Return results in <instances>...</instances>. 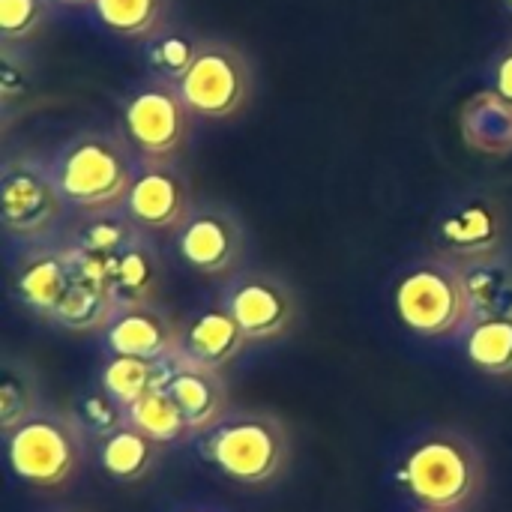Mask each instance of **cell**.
I'll use <instances>...</instances> for the list:
<instances>
[{
	"mask_svg": "<svg viewBox=\"0 0 512 512\" xmlns=\"http://www.w3.org/2000/svg\"><path fill=\"white\" fill-rule=\"evenodd\" d=\"M48 168L66 207L84 216L114 213L123 210L135 180L138 156L120 132L87 129L72 135L48 159Z\"/></svg>",
	"mask_w": 512,
	"mask_h": 512,
	"instance_id": "1",
	"label": "cell"
},
{
	"mask_svg": "<svg viewBox=\"0 0 512 512\" xmlns=\"http://www.w3.org/2000/svg\"><path fill=\"white\" fill-rule=\"evenodd\" d=\"M483 456L459 432H429L411 444L399 480L408 495L435 512H462L483 489Z\"/></svg>",
	"mask_w": 512,
	"mask_h": 512,
	"instance_id": "2",
	"label": "cell"
},
{
	"mask_svg": "<svg viewBox=\"0 0 512 512\" xmlns=\"http://www.w3.org/2000/svg\"><path fill=\"white\" fill-rule=\"evenodd\" d=\"M204 456L228 480L249 489H264L291 465V435L273 414L240 411L228 414L207 432Z\"/></svg>",
	"mask_w": 512,
	"mask_h": 512,
	"instance_id": "3",
	"label": "cell"
},
{
	"mask_svg": "<svg viewBox=\"0 0 512 512\" xmlns=\"http://www.w3.org/2000/svg\"><path fill=\"white\" fill-rule=\"evenodd\" d=\"M9 471L42 492H57L72 483L84 465V429L75 414L39 408L18 429L6 432Z\"/></svg>",
	"mask_w": 512,
	"mask_h": 512,
	"instance_id": "4",
	"label": "cell"
},
{
	"mask_svg": "<svg viewBox=\"0 0 512 512\" xmlns=\"http://www.w3.org/2000/svg\"><path fill=\"white\" fill-rule=\"evenodd\" d=\"M393 303L399 321L423 339L465 336L474 324L462 270L441 255L414 264L399 279Z\"/></svg>",
	"mask_w": 512,
	"mask_h": 512,
	"instance_id": "5",
	"label": "cell"
},
{
	"mask_svg": "<svg viewBox=\"0 0 512 512\" xmlns=\"http://www.w3.org/2000/svg\"><path fill=\"white\" fill-rule=\"evenodd\" d=\"M192 123L177 87L159 78L132 87L120 102V135L138 159L174 162L192 138Z\"/></svg>",
	"mask_w": 512,
	"mask_h": 512,
	"instance_id": "6",
	"label": "cell"
},
{
	"mask_svg": "<svg viewBox=\"0 0 512 512\" xmlns=\"http://www.w3.org/2000/svg\"><path fill=\"white\" fill-rule=\"evenodd\" d=\"M186 108L201 120H231L252 96V66L240 48L222 39H201L189 72L177 84Z\"/></svg>",
	"mask_w": 512,
	"mask_h": 512,
	"instance_id": "7",
	"label": "cell"
},
{
	"mask_svg": "<svg viewBox=\"0 0 512 512\" xmlns=\"http://www.w3.org/2000/svg\"><path fill=\"white\" fill-rule=\"evenodd\" d=\"M66 201L51 177L48 162L36 156H12L0 171V216L9 237L24 243L51 240L63 222Z\"/></svg>",
	"mask_w": 512,
	"mask_h": 512,
	"instance_id": "8",
	"label": "cell"
},
{
	"mask_svg": "<svg viewBox=\"0 0 512 512\" xmlns=\"http://www.w3.org/2000/svg\"><path fill=\"white\" fill-rule=\"evenodd\" d=\"M219 303L228 309L249 342H276L288 336L297 324L294 291L288 288V282L264 270L234 273L225 282Z\"/></svg>",
	"mask_w": 512,
	"mask_h": 512,
	"instance_id": "9",
	"label": "cell"
},
{
	"mask_svg": "<svg viewBox=\"0 0 512 512\" xmlns=\"http://www.w3.org/2000/svg\"><path fill=\"white\" fill-rule=\"evenodd\" d=\"M174 246L183 264L201 276H231L246 252L243 222L219 204H195L186 222L174 231Z\"/></svg>",
	"mask_w": 512,
	"mask_h": 512,
	"instance_id": "10",
	"label": "cell"
},
{
	"mask_svg": "<svg viewBox=\"0 0 512 512\" xmlns=\"http://www.w3.org/2000/svg\"><path fill=\"white\" fill-rule=\"evenodd\" d=\"M192 195L186 177L174 162L138 159L135 180L123 201V213L144 234H174L192 213Z\"/></svg>",
	"mask_w": 512,
	"mask_h": 512,
	"instance_id": "11",
	"label": "cell"
},
{
	"mask_svg": "<svg viewBox=\"0 0 512 512\" xmlns=\"http://www.w3.org/2000/svg\"><path fill=\"white\" fill-rule=\"evenodd\" d=\"M75 279H78L75 258L63 240L30 243V249H24L12 264L15 300L33 315H39L42 321H51L57 303L66 297Z\"/></svg>",
	"mask_w": 512,
	"mask_h": 512,
	"instance_id": "12",
	"label": "cell"
},
{
	"mask_svg": "<svg viewBox=\"0 0 512 512\" xmlns=\"http://www.w3.org/2000/svg\"><path fill=\"white\" fill-rule=\"evenodd\" d=\"M111 354L141 360H174L183 351V327L156 303L117 309L102 330Z\"/></svg>",
	"mask_w": 512,
	"mask_h": 512,
	"instance_id": "13",
	"label": "cell"
},
{
	"mask_svg": "<svg viewBox=\"0 0 512 512\" xmlns=\"http://www.w3.org/2000/svg\"><path fill=\"white\" fill-rule=\"evenodd\" d=\"M501 252H504V216L486 198L459 204L438 225V255L453 264H465Z\"/></svg>",
	"mask_w": 512,
	"mask_h": 512,
	"instance_id": "14",
	"label": "cell"
},
{
	"mask_svg": "<svg viewBox=\"0 0 512 512\" xmlns=\"http://www.w3.org/2000/svg\"><path fill=\"white\" fill-rule=\"evenodd\" d=\"M171 366L174 375L165 390L183 411L192 435L216 429L228 417V387L222 381V372L192 363L183 351L171 360Z\"/></svg>",
	"mask_w": 512,
	"mask_h": 512,
	"instance_id": "15",
	"label": "cell"
},
{
	"mask_svg": "<svg viewBox=\"0 0 512 512\" xmlns=\"http://www.w3.org/2000/svg\"><path fill=\"white\" fill-rule=\"evenodd\" d=\"M246 345L249 339L243 336V330L237 327V321L228 315L222 303L201 309L183 327V354L192 363L213 372H222L231 360H237Z\"/></svg>",
	"mask_w": 512,
	"mask_h": 512,
	"instance_id": "16",
	"label": "cell"
},
{
	"mask_svg": "<svg viewBox=\"0 0 512 512\" xmlns=\"http://www.w3.org/2000/svg\"><path fill=\"white\" fill-rule=\"evenodd\" d=\"M459 270L474 309V321L512 318V261L504 252L465 261L459 264Z\"/></svg>",
	"mask_w": 512,
	"mask_h": 512,
	"instance_id": "17",
	"label": "cell"
},
{
	"mask_svg": "<svg viewBox=\"0 0 512 512\" xmlns=\"http://www.w3.org/2000/svg\"><path fill=\"white\" fill-rule=\"evenodd\" d=\"M462 138L471 150L486 156L512 153V102L495 90L477 93L462 108Z\"/></svg>",
	"mask_w": 512,
	"mask_h": 512,
	"instance_id": "18",
	"label": "cell"
},
{
	"mask_svg": "<svg viewBox=\"0 0 512 512\" xmlns=\"http://www.w3.org/2000/svg\"><path fill=\"white\" fill-rule=\"evenodd\" d=\"M174 375L171 360H141V357H120L111 354L102 366L99 387L114 396L123 408H132L147 393L165 390Z\"/></svg>",
	"mask_w": 512,
	"mask_h": 512,
	"instance_id": "19",
	"label": "cell"
},
{
	"mask_svg": "<svg viewBox=\"0 0 512 512\" xmlns=\"http://www.w3.org/2000/svg\"><path fill=\"white\" fill-rule=\"evenodd\" d=\"M159 453H162V447L132 426H123L120 432L99 441V465L117 483L144 480L156 468Z\"/></svg>",
	"mask_w": 512,
	"mask_h": 512,
	"instance_id": "20",
	"label": "cell"
},
{
	"mask_svg": "<svg viewBox=\"0 0 512 512\" xmlns=\"http://www.w3.org/2000/svg\"><path fill=\"white\" fill-rule=\"evenodd\" d=\"M114 315H117V303L102 288L78 276L72 288L66 291V297L57 303L48 324L69 330V333H96V330H105Z\"/></svg>",
	"mask_w": 512,
	"mask_h": 512,
	"instance_id": "21",
	"label": "cell"
},
{
	"mask_svg": "<svg viewBox=\"0 0 512 512\" xmlns=\"http://www.w3.org/2000/svg\"><path fill=\"white\" fill-rule=\"evenodd\" d=\"M96 21L123 39H150L168 27V0H93Z\"/></svg>",
	"mask_w": 512,
	"mask_h": 512,
	"instance_id": "22",
	"label": "cell"
},
{
	"mask_svg": "<svg viewBox=\"0 0 512 512\" xmlns=\"http://www.w3.org/2000/svg\"><path fill=\"white\" fill-rule=\"evenodd\" d=\"M126 414H129V426L138 429L141 435H147L150 441H156L159 447L180 444L192 435L183 411L177 408V402L171 399L168 390L147 393L132 408H126Z\"/></svg>",
	"mask_w": 512,
	"mask_h": 512,
	"instance_id": "23",
	"label": "cell"
},
{
	"mask_svg": "<svg viewBox=\"0 0 512 512\" xmlns=\"http://www.w3.org/2000/svg\"><path fill=\"white\" fill-rule=\"evenodd\" d=\"M465 354L468 360L498 378L512 375V318H483L474 321L465 333Z\"/></svg>",
	"mask_w": 512,
	"mask_h": 512,
	"instance_id": "24",
	"label": "cell"
},
{
	"mask_svg": "<svg viewBox=\"0 0 512 512\" xmlns=\"http://www.w3.org/2000/svg\"><path fill=\"white\" fill-rule=\"evenodd\" d=\"M42 408L39 402V384L27 363L6 360L3 378H0V432L18 429L24 420H30Z\"/></svg>",
	"mask_w": 512,
	"mask_h": 512,
	"instance_id": "25",
	"label": "cell"
},
{
	"mask_svg": "<svg viewBox=\"0 0 512 512\" xmlns=\"http://www.w3.org/2000/svg\"><path fill=\"white\" fill-rule=\"evenodd\" d=\"M198 45V36H189L186 30L177 27H162L156 36L147 39V63L153 69V78L177 87L198 54Z\"/></svg>",
	"mask_w": 512,
	"mask_h": 512,
	"instance_id": "26",
	"label": "cell"
},
{
	"mask_svg": "<svg viewBox=\"0 0 512 512\" xmlns=\"http://www.w3.org/2000/svg\"><path fill=\"white\" fill-rule=\"evenodd\" d=\"M72 414H75L78 426L84 429V435H96L99 441H105L108 435H114L123 426H129L126 408L114 396H108L102 387L87 393V396H81L78 405L72 408Z\"/></svg>",
	"mask_w": 512,
	"mask_h": 512,
	"instance_id": "27",
	"label": "cell"
},
{
	"mask_svg": "<svg viewBox=\"0 0 512 512\" xmlns=\"http://www.w3.org/2000/svg\"><path fill=\"white\" fill-rule=\"evenodd\" d=\"M51 15V0H0V33L6 42L30 39Z\"/></svg>",
	"mask_w": 512,
	"mask_h": 512,
	"instance_id": "28",
	"label": "cell"
},
{
	"mask_svg": "<svg viewBox=\"0 0 512 512\" xmlns=\"http://www.w3.org/2000/svg\"><path fill=\"white\" fill-rule=\"evenodd\" d=\"M15 60H12V51L9 45L3 48V69H0V90H3V102L15 99V96H24L27 90V75L24 72H15Z\"/></svg>",
	"mask_w": 512,
	"mask_h": 512,
	"instance_id": "29",
	"label": "cell"
},
{
	"mask_svg": "<svg viewBox=\"0 0 512 512\" xmlns=\"http://www.w3.org/2000/svg\"><path fill=\"white\" fill-rule=\"evenodd\" d=\"M492 90L512 102V42L498 54V60L492 66Z\"/></svg>",
	"mask_w": 512,
	"mask_h": 512,
	"instance_id": "30",
	"label": "cell"
},
{
	"mask_svg": "<svg viewBox=\"0 0 512 512\" xmlns=\"http://www.w3.org/2000/svg\"><path fill=\"white\" fill-rule=\"evenodd\" d=\"M51 3H60V6H87L93 0H51Z\"/></svg>",
	"mask_w": 512,
	"mask_h": 512,
	"instance_id": "31",
	"label": "cell"
},
{
	"mask_svg": "<svg viewBox=\"0 0 512 512\" xmlns=\"http://www.w3.org/2000/svg\"><path fill=\"white\" fill-rule=\"evenodd\" d=\"M504 6H507V9H510V12H512V0H504Z\"/></svg>",
	"mask_w": 512,
	"mask_h": 512,
	"instance_id": "32",
	"label": "cell"
},
{
	"mask_svg": "<svg viewBox=\"0 0 512 512\" xmlns=\"http://www.w3.org/2000/svg\"><path fill=\"white\" fill-rule=\"evenodd\" d=\"M186 512H207V510H186Z\"/></svg>",
	"mask_w": 512,
	"mask_h": 512,
	"instance_id": "33",
	"label": "cell"
},
{
	"mask_svg": "<svg viewBox=\"0 0 512 512\" xmlns=\"http://www.w3.org/2000/svg\"><path fill=\"white\" fill-rule=\"evenodd\" d=\"M423 512H435V510H423Z\"/></svg>",
	"mask_w": 512,
	"mask_h": 512,
	"instance_id": "34",
	"label": "cell"
}]
</instances>
